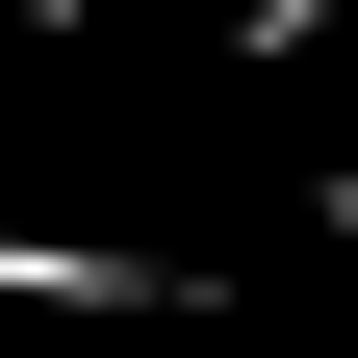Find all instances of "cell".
<instances>
[{
	"instance_id": "obj_1",
	"label": "cell",
	"mask_w": 358,
	"mask_h": 358,
	"mask_svg": "<svg viewBox=\"0 0 358 358\" xmlns=\"http://www.w3.org/2000/svg\"><path fill=\"white\" fill-rule=\"evenodd\" d=\"M0 307H26V333H154V307H205V282H179L154 231H0Z\"/></svg>"
}]
</instances>
